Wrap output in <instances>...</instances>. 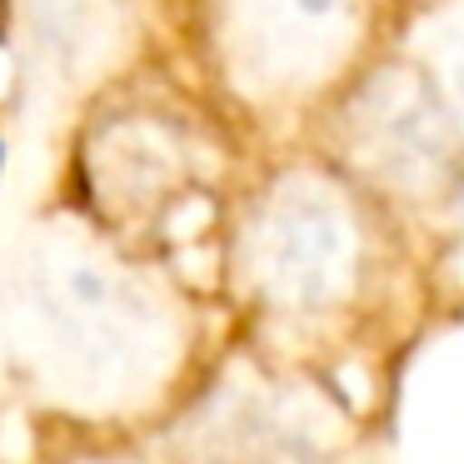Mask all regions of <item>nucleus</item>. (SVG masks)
Here are the masks:
<instances>
[]
</instances>
